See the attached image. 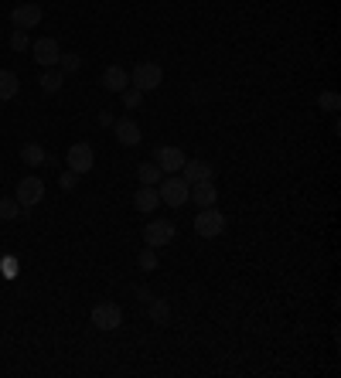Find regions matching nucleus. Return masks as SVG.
<instances>
[{"instance_id":"nucleus-1","label":"nucleus","mask_w":341,"mask_h":378,"mask_svg":"<svg viewBox=\"0 0 341 378\" xmlns=\"http://www.w3.org/2000/svg\"><path fill=\"white\" fill-rule=\"evenodd\" d=\"M188 191L191 184L185 177H178V174H168V177H161V184H157V194H161V201L170 205V208H181L185 201H188Z\"/></svg>"},{"instance_id":"nucleus-2","label":"nucleus","mask_w":341,"mask_h":378,"mask_svg":"<svg viewBox=\"0 0 341 378\" xmlns=\"http://www.w3.org/2000/svg\"><path fill=\"white\" fill-rule=\"evenodd\" d=\"M161 82H164V69H161L157 61H140L130 72V85L140 89V93H154Z\"/></svg>"},{"instance_id":"nucleus-3","label":"nucleus","mask_w":341,"mask_h":378,"mask_svg":"<svg viewBox=\"0 0 341 378\" xmlns=\"http://www.w3.org/2000/svg\"><path fill=\"white\" fill-rule=\"evenodd\" d=\"M195 232L202 235V239H219L222 232H226V215L215 208H202L198 215H195Z\"/></svg>"},{"instance_id":"nucleus-4","label":"nucleus","mask_w":341,"mask_h":378,"mask_svg":"<svg viewBox=\"0 0 341 378\" xmlns=\"http://www.w3.org/2000/svg\"><path fill=\"white\" fill-rule=\"evenodd\" d=\"M174 235H178L174 222H168V218H154V222H147V228H144V246H151V249L170 246Z\"/></svg>"},{"instance_id":"nucleus-5","label":"nucleus","mask_w":341,"mask_h":378,"mask_svg":"<svg viewBox=\"0 0 341 378\" xmlns=\"http://www.w3.org/2000/svg\"><path fill=\"white\" fill-rule=\"evenodd\" d=\"M14 198H18V205L24 211L35 208V205H41V198H45V181H41V177H21Z\"/></svg>"},{"instance_id":"nucleus-6","label":"nucleus","mask_w":341,"mask_h":378,"mask_svg":"<svg viewBox=\"0 0 341 378\" xmlns=\"http://www.w3.org/2000/svg\"><path fill=\"white\" fill-rule=\"evenodd\" d=\"M65 164H69L72 174H89L93 164H96V150L89 147V143H72L69 153H65Z\"/></svg>"},{"instance_id":"nucleus-7","label":"nucleus","mask_w":341,"mask_h":378,"mask_svg":"<svg viewBox=\"0 0 341 378\" xmlns=\"http://www.w3.org/2000/svg\"><path fill=\"white\" fill-rule=\"evenodd\" d=\"M123 324V307L120 303H96L93 307V327L99 331H116Z\"/></svg>"},{"instance_id":"nucleus-8","label":"nucleus","mask_w":341,"mask_h":378,"mask_svg":"<svg viewBox=\"0 0 341 378\" xmlns=\"http://www.w3.org/2000/svg\"><path fill=\"white\" fill-rule=\"evenodd\" d=\"M185 160H188V157H185L181 147H157V150H154V164L164 170V174H178V170L185 167Z\"/></svg>"},{"instance_id":"nucleus-9","label":"nucleus","mask_w":341,"mask_h":378,"mask_svg":"<svg viewBox=\"0 0 341 378\" xmlns=\"http://www.w3.org/2000/svg\"><path fill=\"white\" fill-rule=\"evenodd\" d=\"M41 18H45L41 4H21V7H14V11H11V20H14V28H21V31L38 28Z\"/></svg>"},{"instance_id":"nucleus-10","label":"nucleus","mask_w":341,"mask_h":378,"mask_svg":"<svg viewBox=\"0 0 341 378\" xmlns=\"http://www.w3.org/2000/svg\"><path fill=\"white\" fill-rule=\"evenodd\" d=\"M31 52H35V61L45 65V69H58V55H62V48H58L55 38H38L31 45Z\"/></svg>"},{"instance_id":"nucleus-11","label":"nucleus","mask_w":341,"mask_h":378,"mask_svg":"<svg viewBox=\"0 0 341 378\" xmlns=\"http://www.w3.org/2000/svg\"><path fill=\"white\" fill-rule=\"evenodd\" d=\"M157 205H161L157 184H140V191L133 194V208L144 211V215H151V211H157Z\"/></svg>"},{"instance_id":"nucleus-12","label":"nucleus","mask_w":341,"mask_h":378,"mask_svg":"<svg viewBox=\"0 0 341 378\" xmlns=\"http://www.w3.org/2000/svg\"><path fill=\"white\" fill-rule=\"evenodd\" d=\"M185 181L188 184H202V181H212L215 177V167H212L209 160H185Z\"/></svg>"},{"instance_id":"nucleus-13","label":"nucleus","mask_w":341,"mask_h":378,"mask_svg":"<svg viewBox=\"0 0 341 378\" xmlns=\"http://www.w3.org/2000/svg\"><path fill=\"white\" fill-rule=\"evenodd\" d=\"M113 130H116V140H120L123 147H140V140H144V136H140V126L133 123L130 116H127V119H116Z\"/></svg>"},{"instance_id":"nucleus-14","label":"nucleus","mask_w":341,"mask_h":378,"mask_svg":"<svg viewBox=\"0 0 341 378\" xmlns=\"http://www.w3.org/2000/svg\"><path fill=\"white\" fill-rule=\"evenodd\" d=\"M215 198H219V191H215V184H212V181L191 184V191H188V201H195L198 208H212V205H215Z\"/></svg>"},{"instance_id":"nucleus-15","label":"nucleus","mask_w":341,"mask_h":378,"mask_svg":"<svg viewBox=\"0 0 341 378\" xmlns=\"http://www.w3.org/2000/svg\"><path fill=\"white\" fill-rule=\"evenodd\" d=\"M130 85V76H127V69H120V65H110L106 72H103V89L106 93H123Z\"/></svg>"},{"instance_id":"nucleus-16","label":"nucleus","mask_w":341,"mask_h":378,"mask_svg":"<svg viewBox=\"0 0 341 378\" xmlns=\"http://www.w3.org/2000/svg\"><path fill=\"white\" fill-rule=\"evenodd\" d=\"M21 93V78L11 72V69H0V102L4 99H14Z\"/></svg>"},{"instance_id":"nucleus-17","label":"nucleus","mask_w":341,"mask_h":378,"mask_svg":"<svg viewBox=\"0 0 341 378\" xmlns=\"http://www.w3.org/2000/svg\"><path fill=\"white\" fill-rule=\"evenodd\" d=\"M21 160L31 164V167H41V164L48 160V153H45L41 143H24V147H21Z\"/></svg>"},{"instance_id":"nucleus-18","label":"nucleus","mask_w":341,"mask_h":378,"mask_svg":"<svg viewBox=\"0 0 341 378\" xmlns=\"http://www.w3.org/2000/svg\"><path fill=\"white\" fill-rule=\"evenodd\" d=\"M38 82H41V89H45V93H58V89H62V82H65V72H62V69H45Z\"/></svg>"},{"instance_id":"nucleus-19","label":"nucleus","mask_w":341,"mask_h":378,"mask_svg":"<svg viewBox=\"0 0 341 378\" xmlns=\"http://www.w3.org/2000/svg\"><path fill=\"white\" fill-rule=\"evenodd\" d=\"M137 177H140V184H161V177H164V170L157 167V164H140L137 167Z\"/></svg>"},{"instance_id":"nucleus-20","label":"nucleus","mask_w":341,"mask_h":378,"mask_svg":"<svg viewBox=\"0 0 341 378\" xmlns=\"http://www.w3.org/2000/svg\"><path fill=\"white\" fill-rule=\"evenodd\" d=\"M151 321L157 324V327H168V324H170V307H168V300H151Z\"/></svg>"},{"instance_id":"nucleus-21","label":"nucleus","mask_w":341,"mask_h":378,"mask_svg":"<svg viewBox=\"0 0 341 378\" xmlns=\"http://www.w3.org/2000/svg\"><path fill=\"white\" fill-rule=\"evenodd\" d=\"M0 218H24V208L18 205V198H4L0 201Z\"/></svg>"},{"instance_id":"nucleus-22","label":"nucleus","mask_w":341,"mask_h":378,"mask_svg":"<svg viewBox=\"0 0 341 378\" xmlns=\"http://www.w3.org/2000/svg\"><path fill=\"white\" fill-rule=\"evenodd\" d=\"M318 106H321L324 113H338L341 95H338V93H321V95H318Z\"/></svg>"},{"instance_id":"nucleus-23","label":"nucleus","mask_w":341,"mask_h":378,"mask_svg":"<svg viewBox=\"0 0 341 378\" xmlns=\"http://www.w3.org/2000/svg\"><path fill=\"white\" fill-rule=\"evenodd\" d=\"M137 266H140V269H144V273H151V269H157V249H144V252H140V256H137Z\"/></svg>"},{"instance_id":"nucleus-24","label":"nucleus","mask_w":341,"mask_h":378,"mask_svg":"<svg viewBox=\"0 0 341 378\" xmlns=\"http://www.w3.org/2000/svg\"><path fill=\"white\" fill-rule=\"evenodd\" d=\"M140 102H144V93L127 85V89H123V106H127V110H140Z\"/></svg>"},{"instance_id":"nucleus-25","label":"nucleus","mask_w":341,"mask_h":378,"mask_svg":"<svg viewBox=\"0 0 341 378\" xmlns=\"http://www.w3.org/2000/svg\"><path fill=\"white\" fill-rule=\"evenodd\" d=\"M79 65H82V58H79L76 52H72V55H58V69H62V72H76Z\"/></svg>"},{"instance_id":"nucleus-26","label":"nucleus","mask_w":341,"mask_h":378,"mask_svg":"<svg viewBox=\"0 0 341 378\" xmlns=\"http://www.w3.org/2000/svg\"><path fill=\"white\" fill-rule=\"evenodd\" d=\"M11 48H14V52H24V48H31V41H28V31L14 28V35H11Z\"/></svg>"},{"instance_id":"nucleus-27","label":"nucleus","mask_w":341,"mask_h":378,"mask_svg":"<svg viewBox=\"0 0 341 378\" xmlns=\"http://www.w3.org/2000/svg\"><path fill=\"white\" fill-rule=\"evenodd\" d=\"M113 123H116V119H113V116H110V113H106V110L99 113V126H113Z\"/></svg>"},{"instance_id":"nucleus-28","label":"nucleus","mask_w":341,"mask_h":378,"mask_svg":"<svg viewBox=\"0 0 341 378\" xmlns=\"http://www.w3.org/2000/svg\"><path fill=\"white\" fill-rule=\"evenodd\" d=\"M76 177H79V174H72V170H69V174L62 177V188H72V184H76Z\"/></svg>"}]
</instances>
